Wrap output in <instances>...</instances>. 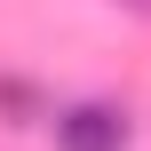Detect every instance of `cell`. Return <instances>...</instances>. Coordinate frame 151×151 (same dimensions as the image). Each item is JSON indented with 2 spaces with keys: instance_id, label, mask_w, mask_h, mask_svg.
Listing matches in <instances>:
<instances>
[{
  "instance_id": "cell-1",
  "label": "cell",
  "mask_w": 151,
  "mask_h": 151,
  "mask_svg": "<svg viewBox=\"0 0 151 151\" xmlns=\"http://www.w3.org/2000/svg\"><path fill=\"white\" fill-rule=\"evenodd\" d=\"M135 143V127H127V111L119 104H64L56 111V151H127Z\"/></svg>"
}]
</instances>
